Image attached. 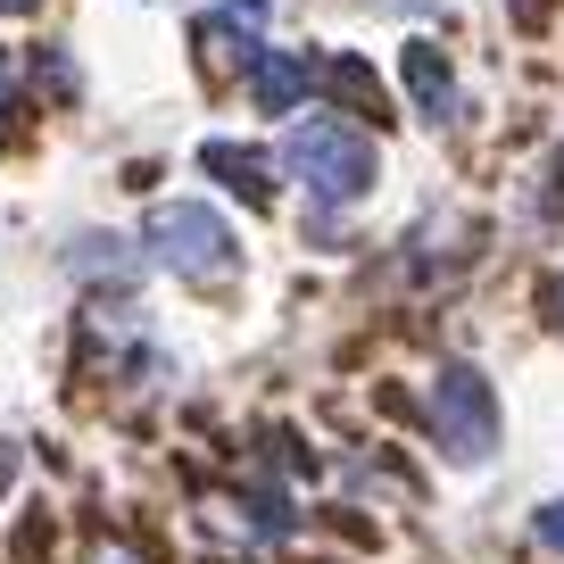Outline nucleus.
Returning <instances> with one entry per match:
<instances>
[{"mask_svg":"<svg viewBox=\"0 0 564 564\" xmlns=\"http://www.w3.org/2000/svg\"><path fill=\"white\" fill-rule=\"evenodd\" d=\"M432 432H441V448L457 465H481L498 448V399H490V382H481L474 366H448L441 382H432Z\"/></svg>","mask_w":564,"mask_h":564,"instance_id":"obj_3","label":"nucleus"},{"mask_svg":"<svg viewBox=\"0 0 564 564\" xmlns=\"http://www.w3.org/2000/svg\"><path fill=\"white\" fill-rule=\"evenodd\" d=\"M0 91H9V58H0Z\"/></svg>","mask_w":564,"mask_h":564,"instance_id":"obj_12","label":"nucleus"},{"mask_svg":"<svg viewBox=\"0 0 564 564\" xmlns=\"http://www.w3.org/2000/svg\"><path fill=\"white\" fill-rule=\"evenodd\" d=\"M399 75H406V91H415L423 117H448V108H457V75H448V58L432 51V42H406Z\"/></svg>","mask_w":564,"mask_h":564,"instance_id":"obj_6","label":"nucleus"},{"mask_svg":"<svg viewBox=\"0 0 564 564\" xmlns=\"http://www.w3.org/2000/svg\"><path fill=\"white\" fill-rule=\"evenodd\" d=\"M531 531H540L547 547H564V507H540V523H531Z\"/></svg>","mask_w":564,"mask_h":564,"instance_id":"obj_9","label":"nucleus"},{"mask_svg":"<svg viewBox=\"0 0 564 564\" xmlns=\"http://www.w3.org/2000/svg\"><path fill=\"white\" fill-rule=\"evenodd\" d=\"M199 51H208L216 67H249V58H258L249 9H208V18H199Z\"/></svg>","mask_w":564,"mask_h":564,"instance_id":"obj_7","label":"nucleus"},{"mask_svg":"<svg viewBox=\"0 0 564 564\" xmlns=\"http://www.w3.org/2000/svg\"><path fill=\"white\" fill-rule=\"evenodd\" d=\"M91 564H141V556H133V547H124V540H108V547H100V556H91Z\"/></svg>","mask_w":564,"mask_h":564,"instance_id":"obj_10","label":"nucleus"},{"mask_svg":"<svg viewBox=\"0 0 564 564\" xmlns=\"http://www.w3.org/2000/svg\"><path fill=\"white\" fill-rule=\"evenodd\" d=\"M249 91H258V108H265V117H291V108L307 100V58H291V51L249 58Z\"/></svg>","mask_w":564,"mask_h":564,"instance_id":"obj_5","label":"nucleus"},{"mask_svg":"<svg viewBox=\"0 0 564 564\" xmlns=\"http://www.w3.org/2000/svg\"><path fill=\"white\" fill-rule=\"evenodd\" d=\"M0 9H9V18H34V9H42V0H0Z\"/></svg>","mask_w":564,"mask_h":564,"instance_id":"obj_11","label":"nucleus"},{"mask_svg":"<svg viewBox=\"0 0 564 564\" xmlns=\"http://www.w3.org/2000/svg\"><path fill=\"white\" fill-rule=\"evenodd\" d=\"M324 84H333V91H349V108H357V117H382V84H373V67H366V58H349V51H340L333 67H324Z\"/></svg>","mask_w":564,"mask_h":564,"instance_id":"obj_8","label":"nucleus"},{"mask_svg":"<svg viewBox=\"0 0 564 564\" xmlns=\"http://www.w3.org/2000/svg\"><path fill=\"white\" fill-rule=\"evenodd\" d=\"M199 166H208V175H225L232 192L249 199V208H265V199H274V159H265V150H241V141H208V150H199Z\"/></svg>","mask_w":564,"mask_h":564,"instance_id":"obj_4","label":"nucleus"},{"mask_svg":"<svg viewBox=\"0 0 564 564\" xmlns=\"http://www.w3.org/2000/svg\"><path fill=\"white\" fill-rule=\"evenodd\" d=\"M556 307H564V291H556Z\"/></svg>","mask_w":564,"mask_h":564,"instance_id":"obj_13","label":"nucleus"},{"mask_svg":"<svg viewBox=\"0 0 564 564\" xmlns=\"http://www.w3.org/2000/svg\"><path fill=\"white\" fill-rule=\"evenodd\" d=\"M141 241L159 249V265H175L183 282H232V274H241V241H232V225L216 208H199V199L150 208V232H141Z\"/></svg>","mask_w":564,"mask_h":564,"instance_id":"obj_2","label":"nucleus"},{"mask_svg":"<svg viewBox=\"0 0 564 564\" xmlns=\"http://www.w3.org/2000/svg\"><path fill=\"white\" fill-rule=\"evenodd\" d=\"M282 166L307 183V192L333 208V199H366L373 192V141L357 133V124H340V117H307V124H291V141H282Z\"/></svg>","mask_w":564,"mask_h":564,"instance_id":"obj_1","label":"nucleus"}]
</instances>
